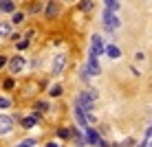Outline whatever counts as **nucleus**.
Returning <instances> with one entry per match:
<instances>
[{"instance_id": "14", "label": "nucleus", "mask_w": 152, "mask_h": 147, "mask_svg": "<svg viewBox=\"0 0 152 147\" xmlns=\"http://www.w3.org/2000/svg\"><path fill=\"white\" fill-rule=\"evenodd\" d=\"M80 9H82V11H93V0H82Z\"/></svg>"}, {"instance_id": "21", "label": "nucleus", "mask_w": 152, "mask_h": 147, "mask_svg": "<svg viewBox=\"0 0 152 147\" xmlns=\"http://www.w3.org/2000/svg\"><path fill=\"white\" fill-rule=\"evenodd\" d=\"M27 46H29V42H27V40H22V42L18 44V49H27Z\"/></svg>"}, {"instance_id": "10", "label": "nucleus", "mask_w": 152, "mask_h": 147, "mask_svg": "<svg viewBox=\"0 0 152 147\" xmlns=\"http://www.w3.org/2000/svg\"><path fill=\"white\" fill-rule=\"evenodd\" d=\"M9 66H11V72H18V70H22V68H24V57H13V59H11V64H9Z\"/></svg>"}, {"instance_id": "11", "label": "nucleus", "mask_w": 152, "mask_h": 147, "mask_svg": "<svg viewBox=\"0 0 152 147\" xmlns=\"http://www.w3.org/2000/svg\"><path fill=\"white\" fill-rule=\"evenodd\" d=\"M9 35H11V24L0 22V38H9Z\"/></svg>"}, {"instance_id": "8", "label": "nucleus", "mask_w": 152, "mask_h": 147, "mask_svg": "<svg viewBox=\"0 0 152 147\" xmlns=\"http://www.w3.org/2000/svg\"><path fill=\"white\" fill-rule=\"evenodd\" d=\"M0 11H2V13H13L15 11L13 0H0Z\"/></svg>"}, {"instance_id": "17", "label": "nucleus", "mask_w": 152, "mask_h": 147, "mask_svg": "<svg viewBox=\"0 0 152 147\" xmlns=\"http://www.w3.org/2000/svg\"><path fill=\"white\" fill-rule=\"evenodd\" d=\"M60 94H62V88H60V86H53V88H51V97H60Z\"/></svg>"}, {"instance_id": "7", "label": "nucleus", "mask_w": 152, "mask_h": 147, "mask_svg": "<svg viewBox=\"0 0 152 147\" xmlns=\"http://www.w3.org/2000/svg\"><path fill=\"white\" fill-rule=\"evenodd\" d=\"M86 143H91V145H102V138H99V134L95 132V130H91L86 125Z\"/></svg>"}, {"instance_id": "19", "label": "nucleus", "mask_w": 152, "mask_h": 147, "mask_svg": "<svg viewBox=\"0 0 152 147\" xmlns=\"http://www.w3.org/2000/svg\"><path fill=\"white\" fill-rule=\"evenodd\" d=\"M11 22H15V24L22 22V13H13V20H11Z\"/></svg>"}, {"instance_id": "18", "label": "nucleus", "mask_w": 152, "mask_h": 147, "mask_svg": "<svg viewBox=\"0 0 152 147\" xmlns=\"http://www.w3.org/2000/svg\"><path fill=\"white\" fill-rule=\"evenodd\" d=\"M33 145H35V140H31V138H27V140L20 143V147H33Z\"/></svg>"}, {"instance_id": "6", "label": "nucleus", "mask_w": 152, "mask_h": 147, "mask_svg": "<svg viewBox=\"0 0 152 147\" xmlns=\"http://www.w3.org/2000/svg\"><path fill=\"white\" fill-rule=\"evenodd\" d=\"M91 53L93 55H102L104 53V42H102L99 35H93L91 38Z\"/></svg>"}, {"instance_id": "20", "label": "nucleus", "mask_w": 152, "mask_h": 147, "mask_svg": "<svg viewBox=\"0 0 152 147\" xmlns=\"http://www.w3.org/2000/svg\"><path fill=\"white\" fill-rule=\"evenodd\" d=\"M11 88H13V79H7L4 81V90H11Z\"/></svg>"}, {"instance_id": "3", "label": "nucleus", "mask_w": 152, "mask_h": 147, "mask_svg": "<svg viewBox=\"0 0 152 147\" xmlns=\"http://www.w3.org/2000/svg\"><path fill=\"white\" fill-rule=\"evenodd\" d=\"M86 72L93 75V77H97L99 72H102V66H99V62H97V55L91 53V57H88V62H86Z\"/></svg>"}, {"instance_id": "22", "label": "nucleus", "mask_w": 152, "mask_h": 147, "mask_svg": "<svg viewBox=\"0 0 152 147\" xmlns=\"http://www.w3.org/2000/svg\"><path fill=\"white\" fill-rule=\"evenodd\" d=\"M4 64H7V57H4V55H0V68H2Z\"/></svg>"}, {"instance_id": "1", "label": "nucleus", "mask_w": 152, "mask_h": 147, "mask_svg": "<svg viewBox=\"0 0 152 147\" xmlns=\"http://www.w3.org/2000/svg\"><path fill=\"white\" fill-rule=\"evenodd\" d=\"M97 101V90L95 88H88V90H84L82 94H80V99H77V103H80V106L86 110H93V103Z\"/></svg>"}, {"instance_id": "23", "label": "nucleus", "mask_w": 152, "mask_h": 147, "mask_svg": "<svg viewBox=\"0 0 152 147\" xmlns=\"http://www.w3.org/2000/svg\"><path fill=\"white\" fill-rule=\"evenodd\" d=\"M148 136H152V127H150V130H148Z\"/></svg>"}, {"instance_id": "24", "label": "nucleus", "mask_w": 152, "mask_h": 147, "mask_svg": "<svg viewBox=\"0 0 152 147\" xmlns=\"http://www.w3.org/2000/svg\"><path fill=\"white\" fill-rule=\"evenodd\" d=\"M150 145H152V140H150Z\"/></svg>"}, {"instance_id": "15", "label": "nucleus", "mask_w": 152, "mask_h": 147, "mask_svg": "<svg viewBox=\"0 0 152 147\" xmlns=\"http://www.w3.org/2000/svg\"><path fill=\"white\" fill-rule=\"evenodd\" d=\"M22 125H24V127H33V125H35V117L24 119V121H22Z\"/></svg>"}, {"instance_id": "2", "label": "nucleus", "mask_w": 152, "mask_h": 147, "mask_svg": "<svg viewBox=\"0 0 152 147\" xmlns=\"http://www.w3.org/2000/svg\"><path fill=\"white\" fill-rule=\"evenodd\" d=\"M119 22H121V20L115 15V11L104 9V27H106L108 31H117V29H119Z\"/></svg>"}, {"instance_id": "4", "label": "nucleus", "mask_w": 152, "mask_h": 147, "mask_svg": "<svg viewBox=\"0 0 152 147\" xmlns=\"http://www.w3.org/2000/svg\"><path fill=\"white\" fill-rule=\"evenodd\" d=\"M64 66H66V55L64 53H57L53 57V75H60V72L64 70Z\"/></svg>"}, {"instance_id": "5", "label": "nucleus", "mask_w": 152, "mask_h": 147, "mask_svg": "<svg viewBox=\"0 0 152 147\" xmlns=\"http://www.w3.org/2000/svg\"><path fill=\"white\" fill-rule=\"evenodd\" d=\"M13 127V119L9 114H0V134H9Z\"/></svg>"}, {"instance_id": "13", "label": "nucleus", "mask_w": 152, "mask_h": 147, "mask_svg": "<svg viewBox=\"0 0 152 147\" xmlns=\"http://www.w3.org/2000/svg\"><path fill=\"white\" fill-rule=\"evenodd\" d=\"M57 2L53 0V2H49V7H46V18H53V15H57Z\"/></svg>"}, {"instance_id": "16", "label": "nucleus", "mask_w": 152, "mask_h": 147, "mask_svg": "<svg viewBox=\"0 0 152 147\" xmlns=\"http://www.w3.org/2000/svg\"><path fill=\"white\" fill-rule=\"evenodd\" d=\"M9 106H11V101H9L7 97H0V108H2V110H7Z\"/></svg>"}, {"instance_id": "12", "label": "nucleus", "mask_w": 152, "mask_h": 147, "mask_svg": "<svg viewBox=\"0 0 152 147\" xmlns=\"http://www.w3.org/2000/svg\"><path fill=\"white\" fill-rule=\"evenodd\" d=\"M104 4H106L108 11H115V13H117L119 7H121V4H119V0H104Z\"/></svg>"}, {"instance_id": "9", "label": "nucleus", "mask_w": 152, "mask_h": 147, "mask_svg": "<svg viewBox=\"0 0 152 147\" xmlns=\"http://www.w3.org/2000/svg\"><path fill=\"white\" fill-rule=\"evenodd\" d=\"M104 53H106L108 57H113V59H117V57H121V51H119L117 46H113V44L104 46Z\"/></svg>"}]
</instances>
